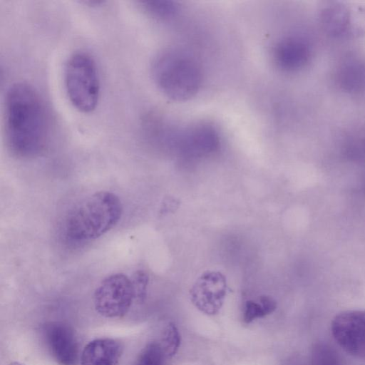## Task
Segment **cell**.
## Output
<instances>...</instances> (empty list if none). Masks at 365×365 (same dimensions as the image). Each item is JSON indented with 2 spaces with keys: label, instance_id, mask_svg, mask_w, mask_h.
Instances as JSON below:
<instances>
[{
  "label": "cell",
  "instance_id": "cell-1",
  "mask_svg": "<svg viewBox=\"0 0 365 365\" xmlns=\"http://www.w3.org/2000/svg\"><path fill=\"white\" fill-rule=\"evenodd\" d=\"M4 125L9 150L17 158L39 155L48 138V119L44 102L31 85L12 84L5 97Z\"/></svg>",
  "mask_w": 365,
  "mask_h": 365
},
{
  "label": "cell",
  "instance_id": "cell-2",
  "mask_svg": "<svg viewBox=\"0 0 365 365\" xmlns=\"http://www.w3.org/2000/svg\"><path fill=\"white\" fill-rule=\"evenodd\" d=\"M123 205L119 197L109 191H99L78 204L68 214L66 234L75 241L96 239L119 222Z\"/></svg>",
  "mask_w": 365,
  "mask_h": 365
},
{
  "label": "cell",
  "instance_id": "cell-3",
  "mask_svg": "<svg viewBox=\"0 0 365 365\" xmlns=\"http://www.w3.org/2000/svg\"><path fill=\"white\" fill-rule=\"evenodd\" d=\"M152 76L158 89L175 101L195 95L202 82L201 68L189 53L177 48L159 53L152 63Z\"/></svg>",
  "mask_w": 365,
  "mask_h": 365
},
{
  "label": "cell",
  "instance_id": "cell-4",
  "mask_svg": "<svg viewBox=\"0 0 365 365\" xmlns=\"http://www.w3.org/2000/svg\"><path fill=\"white\" fill-rule=\"evenodd\" d=\"M67 96L78 111L88 113L98 103L101 84L96 63L88 53H73L67 60L64 70Z\"/></svg>",
  "mask_w": 365,
  "mask_h": 365
},
{
  "label": "cell",
  "instance_id": "cell-5",
  "mask_svg": "<svg viewBox=\"0 0 365 365\" xmlns=\"http://www.w3.org/2000/svg\"><path fill=\"white\" fill-rule=\"evenodd\" d=\"M135 299L132 279L123 273L113 274L103 279L93 294L95 309L106 318L123 317Z\"/></svg>",
  "mask_w": 365,
  "mask_h": 365
},
{
  "label": "cell",
  "instance_id": "cell-6",
  "mask_svg": "<svg viewBox=\"0 0 365 365\" xmlns=\"http://www.w3.org/2000/svg\"><path fill=\"white\" fill-rule=\"evenodd\" d=\"M320 19L325 32L333 37L357 36L365 30V6L331 2L322 10Z\"/></svg>",
  "mask_w": 365,
  "mask_h": 365
},
{
  "label": "cell",
  "instance_id": "cell-7",
  "mask_svg": "<svg viewBox=\"0 0 365 365\" xmlns=\"http://www.w3.org/2000/svg\"><path fill=\"white\" fill-rule=\"evenodd\" d=\"M337 344L353 356H365V310H349L336 315L331 324Z\"/></svg>",
  "mask_w": 365,
  "mask_h": 365
},
{
  "label": "cell",
  "instance_id": "cell-8",
  "mask_svg": "<svg viewBox=\"0 0 365 365\" xmlns=\"http://www.w3.org/2000/svg\"><path fill=\"white\" fill-rule=\"evenodd\" d=\"M43 336L52 357L58 365H76L78 346L73 329L62 322H50L43 329Z\"/></svg>",
  "mask_w": 365,
  "mask_h": 365
},
{
  "label": "cell",
  "instance_id": "cell-9",
  "mask_svg": "<svg viewBox=\"0 0 365 365\" xmlns=\"http://www.w3.org/2000/svg\"><path fill=\"white\" fill-rule=\"evenodd\" d=\"M225 295V280L219 274L203 276L190 290V299L193 304L207 315H215L220 312Z\"/></svg>",
  "mask_w": 365,
  "mask_h": 365
},
{
  "label": "cell",
  "instance_id": "cell-10",
  "mask_svg": "<svg viewBox=\"0 0 365 365\" xmlns=\"http://www.w3.org/2000/svg\"><path fill=\"white\" fill-rule=\"evenodd\" d=\"M311 55L312 48L309 41L301 36L285 37L274 48L277 65L286 71L303 68L309 63Z\"/></svg>",
  "mask_w": 365,
  "mask_h": 365
},
{
  "label": "cell",
  "instance_id": "cell-11",
  "mask_svg": "<svg viewBox=\"0 0 365 365\" xmlns=\"http://www.w3.org/2000/svg\"><path fill=\"white\" fill-rule=\"evenodd\" d=\"M180 134V145L183 150L191 154L210 153L217 148L220 141L217 130L207 123L191 125Z\"/></svg>",
  "mask_w": 365,
  "mask_h": 365
},
{
  "label": "cell",
  "instance_id": "cell-12",
  "mask_svg": "<svg viewBox=\"0 0 365 365\" xmlns=\"http://www.w3.org/2000/svg\"><path fill=\"white\" fill-rule=\"evenodd\" d=\"M122 354L119 341L110 338L96 339L83 348L81 365H116Z\"/></svg>",
  "mask_w": 365,
  "mask_h": 365
},
{
  "label": "cell",
  "instance_id": "cell-13",
  "mask_svg": "<svg viewBox=\"0 0 365 365\" xmlns=\"http://www.w3.org/2000/svg\"><path fill=\"white\" fill-rule=\"evenodd\" d=\"M339 86L347 92H359L365 89V59L348 56L340 64L336 74Z\"/></svg>",
  "mask_w": 365,
  "mask_h": 365
},
{
  "label": "cell",
  "instance_id": "cell-14",
  "mask_svg": "<svg viewBox=\"0 0 365 365\" xmlns=\"http://www.w3.org/2000/svg\"><path fill=\"white\" fill-rule=\"evenodd\" d=\"M170 359V356L158 339L146 344L133 365H166Z\"/></svg>",
  "mask_w": 365,
  "mask_h": 365
},
{
  "label": "cell",
  "instance_id": "cell-15",
  "mask_svg": "<svg viewBox=\"0 0 365 365\" xmlns=\"http://www.w3.org/2000/svg\"><path fill=\"white\" fill-rule=\"evenodd\" d=\"M276 308L277 302L269 296H261L258 302L248 300L245 302L244 307L243 321L249 324L257 319L272 314Z\"/></svg>",
  "mask_w": 365,
  "mask_h": 365
},
{
  "label": "cell",
  "instance_id": "cell-16",
  "mask_svg": "<svg viewBox=\"0 0 365 365\" xmlns=\"http://www.w3.org/2000/svg\"><path fill=\"white\" fill-rule=\"evenodd\" d=\"M143 9L151 16L159 20H168L174 17L178 11V5L171 1L155 0L140 2Z\"/></svg>",
  "mask_w": 365,
  "mask_h": 365
},
{
  "label": "cell",
  "instance_id": "cell-17",
  "mask_svg": "<svg viewBox=\"0 0 365 365\" xmlns=\"http://www.w3.org/2000/svg\"><path fill=\"white\" fill-rule=\"evenodd\" d=\"M311 365H343L338 353L329 345L317 344L312 351Z\"/></svg>",
  "mask_w": 365,
  "mask_h": 365
},
{
  "label": "cell",
  "instance_id": "cell-18",
  "mask_svg": "<svg viewBox=\"0 0 365 365\" xmlns=\"http://www.w3.org/2000/svg\"><path fill=\"white\" fill-rule=\"evenodd\" d=\"M160 342L170 358L176 354L180 346V334L173 323H168L163 329L160 338Z\"/></svg>",
  "mask_w": 365,
  "mask_h": 365
},
{
  "label": "cell",
  "instance_id": "cell-19",
  "mask_svg": "<svg viewBox=\"0 0 365 365\" xmlns=\"http://www.w3.org/2000/svg\"><path fill=\"white\" fill-rule=\"evenodd\" d=\"M132 281L135 293V299L138 302L143 303L146 298L148 276L143 271H138L134 274Z\"/></svg>",
  "mask_w": 365,
  "mask_h": 365
},
{
  "label": "cell",
  "instance_id": "cell-20",
  "mask_svg": "<svg viewBox=\"0 0 365 365\" xmlns=\"http://www.w3.org/2000/svg\"><path fill=\"white\" fill-rule=\"evenodd\" d=\"M8 365H26V364L19 362V361H13Z\"/></svg>",
  "mask_w": 365,
  "mask_h": 365
}]
</instances>
